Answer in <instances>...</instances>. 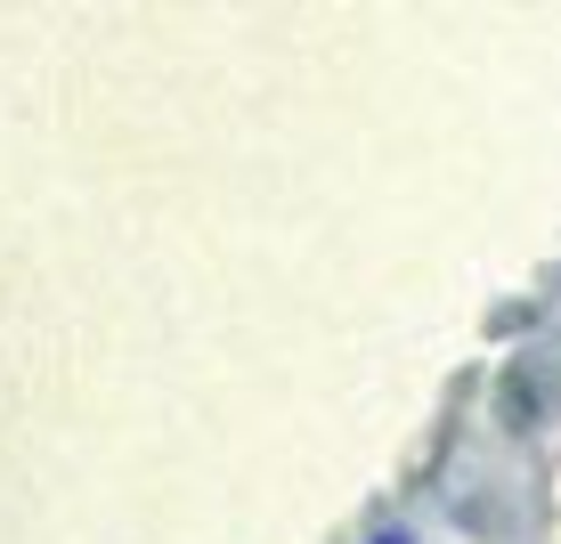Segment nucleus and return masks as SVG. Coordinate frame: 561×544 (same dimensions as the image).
Masks as SVG:
<instances>
[{
	"label": "nucleus",
	"mask_w": 561,
	"mask_h": 544,
	"mask_svg": "<svg viewBox=\"0 0 561 544\" xmlns=\"http://www.w3.org/2000/svg\"><path fill=\"white\" fill-rule=\"evenodd\" d=\"M375 544H408V536H375Z\"/></svg>",
	"instance_id": "obj_1"
}]
</instances>
